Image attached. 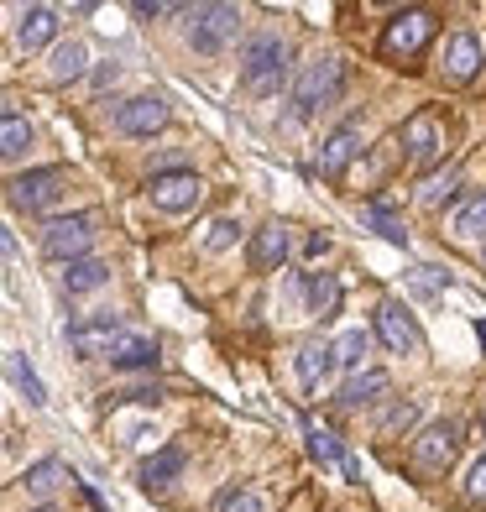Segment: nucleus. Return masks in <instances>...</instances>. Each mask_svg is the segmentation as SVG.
I'll use <instances>...</instances> for the list:
<instances>
[{"mask_svg":"<svg viewBox=\"0 0 486 512\" xmlns=\"http://www.w3.org/2000/svg\"><path fill=\"white\" fill-rule=\"evenodd\" d=\"M11 382H16L21 392H27V403H32V408H42V403H48V392H42V382H37L32 361L21 356V351H11Z\"/></svg>","mask_w":486,"mask_h":512,"instance_id":"nucleus-31","label":"nucleus"},{"mask_svg":"<svg viewBox=\"0 0 486 512\" xmlns=\"http://www.w3.org/2000/svg\"><path fill=\"white\" fill-rule=\"evenodd\" d=\"M434 37V16L429 11H398L382 27V58H419Z\"/></svg>","mask_w":486,"mask_h":512,"instance_id":"nucleus-4","label":"nucleus"},{"mask_svg":"<svg viewBox=\"0 0 486 512\" xmlns=\"http://www.w3.org/2000/svg\"><path fill=\"white\" fill-rule=\"evenodd\" d=\"M189 16V42H194V53H225V42L241 32V11L236 6H189L183 11Z\"/></svg>","mask_w":486,"mask_h":512,"instance_id":"nucleus-3","label":"nucleus"},{"mask_svg":"<svg viewBox=\"0 0 486 512\" xmlns=\"http://www.w3.org/2000/svg\"><path fill=\"white\" fill-rule=\"evenodd\" d=\"M304 293H309V309H314L319 319L340 314V283H335L330 272H309V277H304Z\"/></svg>","mask_w":486,"mask_h":512,"instance_id":"nucleus-25","label":"nucleus"},{"mask_svg":"<svg viewBox=\"0 0 486 512\" xmlns=\"http://www.w3.org/2000/svg\"><path fill=\"white\" fill-rule=\"evenodd\" d=\"M173 6H162V0H136L131 6V16H142V21H157V16H168Z\"/></svg>","mask_w":486,"mask_h":512,"instance_id":"nucleus-37","label":"nucleus"},{"mask_svg":"<svg viewBox=\"0 0 486 512\" xmlns=\"http://www.w3.org/2000/svg\"><path fill=\"white\" fill-rule=\"evenodd\" d=\"M304 439H309V450H314V460H319V465H340V471H345V476H351V481L361 486V465H356L351 455H345V450L335 445V434L324 429V424H314V418H304Z\"/></svg>","mask_w":486,"mask_h":512,"instance_id":"nucleus-17","label":"nucleus"},{"mask_svg":"<svg viewBox=\"0 0 486 512\" xmlns=\"http://www.w3.org/2000/svg\"><path fill=\"white\" fill-rule=\"evenodd\" d=\"M89 236H95V215H58L42 225V256L53 262H79Z\"/></svg>","mask_w":486,"mask_h":512,"instance_id":"nucleus-6","label":"nucleus"},{"mask_svg":"<svg viewBox=\"0 0 486 512\" xmlns=\"http://www.w3.org/2000/svg\"><path fill=\"white\" fill-rule=\"evenodd\" d=\"M476 68H481V42H476V32H455L450 48H445V79H450V84H471Z\"/></svg>","mask_w":486,"mask_h":512,"instance_id":"nucleus-16","label":"nucleus"},{"mask_svg":"<svg viewBox=\"0 0 486 512\" xmlns=\"http://www.w3.org/2000/svg\"><path fill=\"white\" fill-rule=\"evenodd\" d=\"M455 189H460V173H455V168H445V173L424 178L419 204H424V209H439V204H450V199H455Z\"/></svg>","mask_w":486,"mask_h":512,"instance_id":"nucleus-30","label":"nucleus"},{"mask_svg":"<svg viewBox=\"0 0 486 512\" xmlns=\"http://www.w3.org/2000/svg\"><path fill=\"white\" fill-rule=\"evenodd\" d=\"M366 356H372V330H345V335L335 340V361H340V366L361 371Z\"/></svg>","mask_w":486,"mask_h":512,"instance_id":"nucleus-28","label":"nucleus"},{"mask_svg":"<svg viewBox=\"0 0 486 512\" xmlns=\"http://www.w3.org/2000/svg\"><path fill=\"white\" fill-rule=\"evenodd\" d=\"M340 95H345V58L324 53V58L298 68V79H293V115H298V121H314V115L330 110Z\"/></svg>","mask_w":486,"mask_h":512,"instance_id":"nucleus-1","label":"nucleus"},{"mask_svg":"<svg viewBox=\"0 0 486 512\" xmlns=\"http://www.w3.org/2000/svg\"><path fill=\"white\" fill-rule=\"evenodd\" d=\"M27 147H32V126H27V115L6 105V115H0V157L16 162Z\"/></svg>","mask_w":486,"mask_h":512,"instance_id":"nucleus-24","label":"nucleus"},{"mask_svg":"<svg viewBox=\"0 0 486 512\" xmlns=\"http://www.w3.org/2000/svg\"><path fill=\"white\" fill-rule=\"evenodd\" d=\"M89 74V53H84V42H58L53 48V63H48V79L53 84H74Z\"/></svg>","mask_w":486,"mask_h":512,"instance_id":"nucleus-21","label":"nucleus"},{"mask_svg":"<svg viewBox=\"0 0 486 512\" xmlns=\"http://www.w3.org/2000/svg\"><path fill=\"white\" fill-rule=\"evenodd\" d=\"M110 366H121V371H152V366H157V340L126 335V340L110 351Z\"/></svg>","mask_w":486,"mask_h":512,"instance_id":"nucleus-22","label":"nucleus"},{"mask_svg":"<svg viewBox=\"0 0 486 512\" xmlns=\"http://www.w3.org/2000/svg\"><path fill=\"white\" fill-rule=\"evenodd\" d=\"M183 465H189V455H183L178 445L157 450V455L142 465V486H147V492H157V486H168V481H178V476H183Z\"/></svg>","mask_w":486,"mask_h":512,"instance_id":"nucleus-23","label":"nucleus"},{"mask_svg":"<svg viewBox=\"0 0 486 512\" xmlns=\"http://www.w3.org/2000/svg\"><path fill=\"white\" fill-rule=\"evenodd\" d=\"M335 366H340L335 361V340H304L298 345V382L304 387H319Z\"/></svg>","mask_w":486,"mask_h":512,"instance_id":"nucleus-18","label":"nucleus"},{"mask_svg":"<svg viewBox=\"0 0 486 512\" xmlns=\"http://www.w3.org/2000/svg\"><path fill=\"white\" fill-rule=\"evenodd\" d=\"M387 392H392V377H387V371H377V366H366V371H356V377L340 387V403L345 408H361V403L387 398Z\"/></svg>","mask_w":486,"mask_h":512,"instance_id":"nucleus-19","label":"nucleus"},{"mask_svg":"<svg viewBox=\"0 0 486 512\" xmlns=\"http://www.w3.org/2000/svg\"><path fill=\"white\" fill-rule=\"evenodd\" d=\"M37 512H53V507H37Z\"/></svg>","mask_w":486,"mask_h":512,"instance_id":"nucleus-40","label":"nucleus"},{"mask_svg":"<svg viewBox=\"0 0 486 512\" xmlns=\"http://www.w3.org/2000/svg\"><path fill=\"white\" fill-rule=\"evenodd\" d=\"M173 121V110L162 95H131L126 105H115V131L121 136H152Z\"/></svg>","mask_w":486,"mask_h":512,"instance_id":"nucleus-9","label":"nucleus"},{"mask_svg":"<svg viewBox=\"0 0 486 512\" xmlns=\"http://www.w3.org/2000/svg\"><path fill=\"white\" fill-rule=\"evenodd\" d=\"M89 84H95L100 95H105V89H115V84H121V63H105V68H95V74H89Z\"/></svg>","mask_w":486,"mask_h":512,"instance_id":"nucleus-36","label":"nucleus"},{"mask_svg":"<svg viewBox=\"0 0 486 512\" xmlns=\"http://www.w3.org/2000/svg\"><path fill=\"white\" fill-rule=\"evenodd\" d=\"M377 335L392 356H413V351H424V330H419V319H413L408 304H398V298H387V304L377 309Z\"/></svg>","mask_w":486,"mask_h":512,"instance_id":"nucleus-8","label":"nucleus"},{"mask_svg":"<svg viewBox=\"0 0 486 512\" xmlns=\"http://www.w3.org/2000/svg\"><path fill=\"white\" fill-rule=\"evenodd\" d=\"M63 183H68L63 168H32V173L11 178V204L27 209V215H37V209H48L63 194Z\"/></svg>","mask_w":486,"mask_h":512,"instance_id":"nucleus-10","label":"nucleus"},{"mask_svg":"<svg viewBox=\"0 0 486 512\" xmlns=\"http://www.w3.org/2000/svg\"><path fill=\"white\" fill-rule=\"evenodd\" d=\"M455 455H460V424L455 418H439V424H429L413 439V465H419L424 476H445Z\"/></svg>","mask_w":486,"mask_h":512,"instance_id":"nucleus-5","label":"nucleus"},{"mask_svg":"<svg viewBox=\"0 0 486 512\" xmlns=\"http://www.w3.org/2000/svg\"><path fill=\"white\" fill-rule=\"evenodd\" d=\"M439 152H445V131H439V121L429 110L408 115L403 121V157L413 162V168H429V162H439Z\"/></svg>","mask_w":486,"mask_h":512,"instance_id":"nucleus-11","label":"nucleus"},{"mask_svg":"<svg viewBox=\"0 0 486 512\" xmlns=\"http://www.w3.org/2000/svg\"><path fill=\"white\" fill-rule=\"evenodd\" d=\"M121 340H126V330L110 314H95V319H84V324H68V345H74L79 356H110Z\"/></svg>","mask_w":486,"mask_h":512,"instance_id":"nucleus-13","label":"nucleus"},{"mask_svg":"<svg viewBox=\"0 0 486 512\" xmlns=\"http://www.w3.org/2000/svg\"><path fill=\"white\" fill-rule=\"evenodd\" d=\"M58 481H68V465L63 460H37L21 471V486H27V497H48Z\"/></svg>","mask_w":486,"mask_h":512,"instance_id":"nucleus-26","label":"nucleus"},{"mask_svg":"<svg viewBox=\"0 0 486 512\" xmlns=\"http://www.w3.org/2000/svg\"><path fill=\"white\" fill-rule=\"evenodd\" d=\"M413 424H419V403L392 398V403H387V413H382V424H377V434H382V439H392V434H408Z\"/></svg>","mask_w":486,"mask_h":512,"instance_id":"nucleus-29","label":"nucleus"},{"mask_svg":"<svg viewBox=\"0 0 486 512\" xmlns=\"http://www.w3.org/2000/svg\"><path fill=\"white\" fill-rule=\"evenodd\" d=\"M356 121H340L330 136H324V147H319V162H314V168H319V178H340L345 173V162H351L356 157Z\"/></svg>","mask_w":486,"mask_h":512,"instance_id":"nucleus-14","label":"nucleus"},{"mask_svg":"<svg viewBox=\"0 0 486 512\" xmlns=\"http://www.w3.org/2000/svg\"><path fill=\"white\" fill-rule=\"evenodd\" d=\"M147 199L157 209H168V215H183V209H194L204 199V183L189 168H162V173L147 178Z\"/></svg>","mask_w":486,"mask_h":512,"instance_id":"nucleus-7","label":"nucleus"},{"mask_svg":"<svg viewBox=\"0 0 486 512\" xmlns=\"http://www.w3.org/2000/svg\"><path fill=\"white\" fill-rule=\"evenodd\" d=\"M324 251H330V236H309V241H304V256H314V262H319Z\"/></svg>","mask_w":486,"mask_h":512,"instance_id":"nucleus-38","label":"nucleus"},{"mask_svg":"<svg viewBox=\"0 0 486 512\" xmlns=\"http://www.w3.org/2000/svg\"><path fill=\"white\" fill-rule=\"evenodd\" d=\"M466 497L471 502H486V455L471 465V481H466Z\"/></svg>","mask_w":486,"mask_h":512,"instance_id":"nucleus-35","label":"nucleus"},{"mask_svg":"<svg viewBox=\"0 0 486 512\" xmlns=\"http://www.w3.org/2000/svg\"><path fill=\"white\" fill-rule=\"evenodd\" d=\"M372 225L382 230V236H387L392 246H408V230H403L398 220H392V215H382V209H372Z\"/></svg>","mask_w":486,"mask_h":512,"instance_id":"nucleus-34","label":"nucleus"},{"mask_svg":"<svg viewBox=\"0 0 486 512\" xmlns=\"http://www.w3.org/2000/svg\"><path fill=\"white\" fill-rule=\"evenodd\" d=\"M215 512H267V502L251 492V486H225L215 497Z\"/></svg>","mask_w":486,"mask_h":512,"instance_id":"nucleus-32","label":"nucleus"},{"mask_svg":"<svg viewBox=\"0 0 486 512\" xmlns=\"http://www.w3.org/2000/svg\"><path fill=\"white\" fill-rule=\"evenodd\" d=\"M283 58H288V42L277 32H257L241 48V84L251 95H277V84H283Z\"/></svg>","mask_w":486,"mask_h":512,"instance_id":"nucleus-2","label":"nucleus"},{"mask_svg":"<svg viewBox=\"0 0 486 512\" xmlns=\"http://www.w3.org/2000/svg\"><path fill=\"white\" fill-rule=\"evenodd\" d=\"M288 251H293V230L283 220H267L246 246V262H251V272H272V267L288 262Z\"/></svg>","mask_w":486,"mask_h":512,"instance_id":"nucleus-12","label":"nucleus"},{"mask_svg":"<svg viewBox=\"0 0 486 512\" xmlns=\"http://www.w3.org/2000/svg\"><path fill=\"white\" fill-rule=\"evenodd\" d=\"M105 283H110V267L100 262V256H79V262H68V272H63V293H68V298L95 293V288H105Z\"/></svg>","mask_w":486,"mask_h":512,"instance_id":"nucleus-20","label":"nucleus"},{"mask_svg":"<svg viewBox=\"0 0 486 512\" xmlns=\"http://www.w3.org/2000/svg\"><path fill=\"white\" fill-rule=\"evenodd\" d=\"M476 335H481V345H486V319H481V324H476Z\"/></svg>","mask_w":486,"mask_h":512,"instance_id":"nucleus-39","label":"nucleus"},{"mask_svg":"<svg viewBox=\"0 0 486 512\" xmlns=\"http://www.w3.org/2000/svg\"><path fill=\"white\" fill-rule=\"evenodd\" d=\"M455 236L460 241H481L486 236V194H471L455 209Z\"/></svg>","mask_w":486,"mask_h":512,"instance_id":"nucleus-27","label":"nucleus"},{"mask_svg":"<svg viewBox=\"0 0 486 512\" xmlns=\"http://www.w3.org/2000/svg\"><path fill=\"white\" fill-rule=\"evenodd\" d=\"M236 236H241L236 220H215L210 236H204V246H210V251H225V246H236Z\"/></svg>","mask_w":486,"mask_h":512,"instance_id":"nucleus-33","label":"nucleus"},{"mask_svg":"<svg viewBox=\"0 0 486 512\" xmlns=\"http://www.w3.org/2000/svg\"><path fill=\"white\" fill-rule=\"evenodd\" d=\"M53 37H58V11H53V6H27V11H21V21H16V42H21L27 53H42Z\"/></svg>","mask_w":486,"mask_h":512,"instance_id":"nucleus-15","label":"nucleus"}]
</instances>
